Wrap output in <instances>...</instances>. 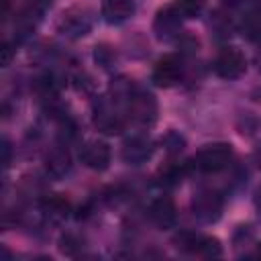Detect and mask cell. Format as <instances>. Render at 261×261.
<instances>
[{"instance_id":"cell-26","label":"cell","mask_w":261,"mask_h":261,"mask_svg":"<svg viewBox=\"0 0 261 261\" xmlns=\"http://www.w3.org/2000/svg\"><path fill=\"white\" fill-rule=\"evenodd\" d=\"M259 255H261V245H259Z\"/></svg>"},{"instance_id":"cell-7","label":"cell","mask_w":261,"mask_h":261,"mask_svg":"<svg viewBox=\"0 0 261 261\" xmlns=\"http://www.w3.org/2000/svg\"><path fill=\"white\" fill-rule=\"evenodd\" d=\"M181 20L184 14L177 10V6H165L157 10L153 20V33L159 41H173L181 35Z\"/></svg>"},{"instance_id":"cell-9","label":"cell","mask_w":261,"mask_h":261,"mask_svg":"<svg viewBox=\"0 0 261 261\" xmlns=\"http://www.w3.org/2000/svg\"><path fill=\"white\" fill-rule=\"evenodd\" d=\"M153 155V141L147 135H130L122 143V159L128 165H141L147 163Z\"/></svg>"},{"instance_id":"cell-2","label":"cell","mask_w":261,"mask_h":261,"mask_svg":"<svg viewBox=\"0 0 261 261\" xmlns=\"http://www.w3.org/2000/svg\"><path fill=\"white\" fill-rule=\"evenodd\" d=\"M232 159V145L230 143H210L204 145L192 159V165L202 173H216L228 167Z\"/></svg>"},{"instance_id":"cell-8","label":"cell","mask_w":261,"mask_h":261,"mask_svg":"<svg viewBox=\"0 0 261 261\" xmlns=\"http://www.w3.org/2000/svg\"><path fill=\"white\" fill-rule=\"evenodd\" d=\"M80 159L86 167H90L94 171H104L110 165V159H112L110 145L106 141H100V139L86 141L80 149Z\"/></svg>"},{"instance_id":"cell-11","label":"cell","mask_w":261,"mask_h":261,"mask_svg":"<svg viewBox=\"0 0 261 261\" xmlns=\"http://www.w3.org/2000/svg\"><path fill=\"white\" fill-rule=\"evenodd\" d=\"M149 216H151L155 226H159L161 230H169L177 222V208L169 196H159L151 202Z\"/></svg>"},{"instance_id":"cell-20","label":"cell","mask_w":261,"mask_h":261,"mask_svg":"<svg viewBox=\"0 0 261 261\" xmlns=\"http://www.w3.org/2000/svg\"><path fill=\"white\" fill-rule=\"evenodd\" d=\"M108 57L110 59H114V53L110 51V49H106V47H96V61H100L104 67H108Z\"/></svg>"},{"instance_id":"cell-4","label":"cell","mask_w":261,"mask_h":261,"mask_svg":"<svg viewBox=\"0 0 261 261\" xmlns=\"http://www.w3.org/2000/svg\"><path fill=\"white\" fill-rule=\"evenodd\" d=\"M192 212L204 224L216 222L222 216V196L214 190L200 188L192 198Z\"/></svg>"},{"instance_id":"cell-24","label":"cell","mask_w":261,"mask_h":261,"mask_svg":"<svg viewBox=\"0 0 261 261\" xmlns=\"http://www.w3.org/2000/svg\"><path fill=\"white\" fill-rule=\"evenodd\" d=\"M255 206H257V214H259V218H261V190L257 192V198H255Z\"/></svg>"},{"instance_id":"cell-3","label":"cell","mask_w":261,"mask_h":261,"mask_svg":"<svg viewBox=\"0 0 261 261\" xmlns=\"http://www.w3.org/2000/svg\"><path fill=\"white\" fill-rule=\"evenodd\" d=\"M126 110H128V116H130L137 124H141V126H151V124H155V120H157L159 104H157V98H155L151 92L137 88L135 94H133V98H130V102H128V106H126Z\"/></svg>"},{"instance_id":"cell-13","label":"cell","mask_w":261,"mask_h":261,"mask_svg":"<svg viewBox=\"0 0 261 261\" xmlns=\"http://www.w3.org/2000/svg\"><path fill=\"white\" fill-rule=\"evenodd\" d=\"M100 12L108 24H122L135 14V0H104Z\"/></svg>"},{"instance_id":"cell-23","label":"cell","mask_w":261,"mask_h":261,"mask_svg":"<svg viewBox=\"0 0 261 261\" xmlns=\"http://www.w3.org/2000/svg\"><path fill=\"white\" fill-rule=\"evenodd\" d=\"M53 0H33V4L35 6H39V8H45V6H49Z\"/></svg>"},{"instance_id":"cell-1","label":"cell","mask_w":261,"mask_h":261,"mask_svg":"<svg viewBox=\"0 0 261 261\" xmlns=\"http://www.w3.org/2000/svg\"><path fill=\"white\" fill-rule=\"evenodd\" d=\"M120 104L110 96H100L94 102V126L104 135H118L124 130V116L120 114Z\"/></svg>"},{"instance_id":"cell-14","label":"cell","mask_w":261,"mask_h":261,"mask_svg":"<svg viewBox=\"0 0 261 261\" xmlns=\"http://www.w3.org/2000/svg\"><path fill=\"white\" fill-rule=\"evenodd\" d=\"M239 29H241V33H243L247 39H257V37H261V10H259V8L247 10V12L241 16Z\"/></svg>"},{"instance_id":"cell-17","label":"cell","mask_w":261,"mask_h":261,"mask_svg":"<svg viewBox=\"0 0 261 261\" xmlns=\"http://www.w3.org/2000/svg\"><path fill=\"white\" fill-rule=\"evenodd\" d=\"M161 147L169 153V155H179L186 147V139L184 135H179L177 130H167L163 137H161Z\"/></svg>"},{"instance_id":"cell-18","label":"cell","mask_w":261,"mask_h":261,"mask_svg":"<svg viewBox=\"0 0 261 261\" xmlns=\"http://www.w3.org/2000/svg\"><path fill=\"white\" fill-rule=\"evenodd\" d=\"M175 6L184 14V18H196L202 14L206 0H175Z\"/></svg>"},{"instance_id":"cell-21","label":"cell","mask_w":261,"mask_h":261,"mask_svg":"<svg viewBox=\"0 0 261 261\" xmlns=\"http://www.w3.org/2000/svg\"><path fill=\"white\" fill-rule=\"evenodd\" d=\"M10 57H12V47L8 41H4V45H2V65L4 67L10 65Z\"/></svg>"},{"instance_id":"cell-6","label":"cell","mask_w":261,"mask_h":261,"mask_svg":"<svg viewBox=\"0 0 261 261\" xmlns=\"http://www.w3.org/2000/svg\"><path fill=\"white\" fill-rule=\"evenodd\" d=\"M92 24H94L92 12H90L88 8L75 6V8H69V10L61 16L57 29H59V33L65 35L67 39H82V37H86V35L90 33Z\"/></svg>"},{"instance_id":"cell-12","label":"cell","mask_w":261,"mask_h":261,"mask_svg":"<svg viewBox=\"0 0 261 261\" xmlns=\"http://www.w3.org/2000/svg\"><path fill=\"white\" fill-rule=\"evenodd\" d=\"M45 171L47 175L61 179L71 171V155L63 145H55L45 155Z\"/></svg>"},{"instance_id":"cell-19","label":"cell","mask_w":261,"mask_h":261,"mask_svg":"<svg viewBox=\"0 0 261 261\" xmlns=\"http://www.w3.org/2000/svg\"><path fill=\"white\" fill-rule=\"evenodd\" d=\"M59 249H61L63 255H77V251L82 249V241L75 234L67 232V234H63L59 239Z\"/></svg>"},{"instance_id":"cell-5","label":"cell","mask_w":261,"mask_h":261,"mask_svg":"<svg viewBox=\"0 0 261 261\" xmlns=\"http://www.w3.org/2000/svg\"><path fill=\"white\" fill-rule=\"evenodd\" d=\"M214 71L222 80H239L247 71L245 53L237 47H224L214 59Z\"/></svg>"},{"instance_id":"cell-15","label":"cell","mask_w":261,"mask_h":261,"mask_svg":"<svg viewBox=\"0 0 261 261\" xmlns=\"http://www.w3.org/2000/svg\"><path fill=\"white\" fill-rule=\"evenodd\" d=\"M43 212H45L49 218H53V220H61V218L67 216L69 204H67V200L61 198V196H49V198L43 202Z\"/></svg>"},{"instance_id":"cell-16","label":"cell","mask_w":261,"mask_h":261,"mask_svg":"<svg viewBox=\"0 0 261 261\" xmlns=\"http://www.w3.org/2000/svg\"><path fill=\"white\" fill-rule=\"evenodd\" d=\"M196 253L200 257H220L222 255V245L216 237H198V245H196Z\"/></svg>"},{"instance_id":"cell-22","label":"cell","mask_w":261,"mask_h":261,"mask_svg":"<svg viewBox=\"0 0 261 261\" xmlns=\"http://www.w3.org/2000/svg\"><path fill=\"white\" fill-rule=\"evenodd\" d=\"M2 153H4L2 163H4V167H8V165H10V145H8L6 139H4V143H2Z\"/></svg>"},{"instance_id":"cell-10","label":"cell","mask_w":261,"mask_h":261,"mask_svg":"<svg viewBox=\"0 0 261 261\" xmlns=\"http://www.w3.org/2000/svg\"><path fill=\"white\" fill-rule=\"evenodd\" d=\"M181 73H184L181 61L175 55H165V57H161L155 63L153 73H151V80L159 88H173L175 84H179Z\"/></svg>"},{"instance_id":"cell-25","label":"cell","mask_w":261,"mask_h":261,"mask_svg":"<svg viewBox=\"0 0 261 261\" xmlns=\"http://www.w3.org/2000/svg\"><path fill=\"white\" fill-rule=\"evenodd\" d=\"M222 2H224V4H230V6H232V4H239V2H243V0H222Z\"/></svg>"}]
</instances>
